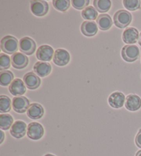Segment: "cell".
<instances>
[{
	"label": "cell",
	"mask_w": 141,
	"mask_h": 156,
	"mask_svg": "<svg viewBox=\"0 0 141 156\" xmlns=\"http://www.w3.org/2000/svg\"><path fill=\"white\" fill-rule=\"evenodd\" d=\"M29 63L28 56L21 52H16L11 56V64L13 68L17 69L25 68Z\"/></svg>",
	"instance_id": "8"
},
{
	"label": "cell",
	"mask_w": 141,
	"mask_h": 156,
	"mask_svg": "<svg viewBox=\"0 0 141 156\" xmlns=\"http://www.w3.org/2000/svg\"><path fill=\"white\" fill-rule=\"evenodd\" d=\"M139 38V33L136 28H128L124 30L123 33V40L127 44H136Z\"/></svg>",
	"instance_id": "17"
},
{
	"label": "cell",
	"mask_w": 141,
	"mask_h": 156,
	"mask_svg": "<svg viewBox=\"0 0 141 156\" xmlns=\"http://www.w3.org/2000/svg\"><path fill=\"white\" fill-rule=\"evenodd\" d=\"M13 125V118L11 115L2 114L0 115V128L2 130H8Z\"/></svg>",
	"instance_id": "23"
},
{
	"label": "cell",
	"mask_w": 141,
	"mask_h": 156,
	"mask_svg": "<svg viewBox=\"0 0 141 156\" xmlns=\"http://www.w3.org/2000/svg\"><path fill=\"white\" fill-rule=\"evenodd\" d=\"M52 5L56 10L61 12H65L69 9L70 1L69 0H53Z\"/></svg>",
	"instance_id": "26"
},
{
	"label": "cell",
	"mask_w": 141,
	"mask_h": 156,
	"mask_svg": "<svg viewBox=\"0 0 141 156\" xmlns=\"http://www.w3.org/2000/svg\"><path fill=\"white\" fill-rule=\"evenodd\" d=\"M138 44H139V45L141 46V33L139 35V38H138Z\"/></svg>",
	"instance_id": "32"
},
{
	"label": "cell",
	"mask_w": 141,
	"mask_h": 156,
	"mask_svg": "<svg viewBox=\"0 0 141 156\" xmlns=\"http://www.w3.org/2000/svg\"><path fill=\"white\" fill-rule=\"evenodd\" d=\"M26 124L21 120H17L10 128V133L15 138H21L25 136L27 131Z\"/></svg>",
	"instance_id": "12"
},
{
	"label": "cell",
	"mask_w": 141,
	"mask_h": 156,
	"mask_svg": "<svg viewBox=\"0 0 141 156\" xmlns=\"http://www.w3.org/2000/svg\"><path fill=\"white\" fill-rule=\"evenodd\" d=\"M44 134L43 126L39 122H31L28 125L27 135L29 138L34 140L41 139Z\"/></svg>",
	"instance_id": "6"
},
{
	"label": "cell",
	"mask_w": 141,
	"mask_h": 156,
	"mask_svg": "<svg viewBox=\"0 0 141 156\" xmlns=\"http://www.w3.org/2000/svg\"><path fill=\"white\" fill-rule=\"evenodd\" d=\"M34 72L38 76L45 77L50 74L52 71V66L50 63L45 62L38 61L34 66Z\"/></svg>",
	"instance_id": "15"
},
{
	"label": "cell",
	"mask_w": 141,
	"mask_h": 156,
	"mask_svg": "<svg viewBox=\"0 0 141 156\" xmlns=\"http://www.w3.org/2000/svg\"><path fill=\"white\" fill-rule=\"evenodd\" d=\"M26 86L24 80L20 79L13 80L11 84L9 85V91L12 95L17 96H21L26 93Z\"/></svg>",
	"instance_id": "9"
},
{
	"label": "cell",
	"mask_w": 141,
	"mask_h": 156,
	"mask_svg": "<svg viewBox=\"0 0 141 156\" xmlns=\"http://www.w3.org/2000/svg\"><path fill=\"white\" fill-rule=\"evenodd\" d=\"M54 52L53 48L48 45H43L38 48L36 53L37 58L42 61H50L52 58Z\"/></svg>",
	"instance_id": "10"
},
{
	"label": "cell",
	"mask_w": 141,
	"mask_h": 156,
	"mask_svg": "<svg viewBox=\"0 0 141 156\" xmlns=\"http://www.w3.org/2000/svg\"><path fill=\"white\" fill-rule=\"evenodd\" d=\"M125 107L129 111H137L141 107V98L135 94L128 95L126 98Z\"/></svg>",
	"instance_id": "19"
},
{
	"label": "cell",
	"mask_w": 141,
	"mask_h": 156,
	"mask_svg": "<svg viewBox=\"0 0 141 156\" xmlns=\"http://www.w3.org/2000/svg\"><path fill=\"white\" fill-rule=\"evenodd\" d=\"M121 55L123 60L127 62L136 61L140 56V50L135 45H125L121 51Z\"/></svg>",
	"instance_id": "3"
},
{
	"label": "cell",
	"mask_w": 141,
	"mask_h": 156,
	"mask_svg": "<svg viewBox=\"0 0 141 156\" xmlns=\"http://www.w3.org/2000/svg\"><path fill=\"white\" fill-rule=\"evenodd\" d=\"M11 109V101L7 96H0V112L7 113Z\"/></svg>",
	"instance_id": "25"
},
{
	"label": "cell",
	"mask_w": 141,
	"mask_h": 156,
	"mask_svg": "<svg viewBox=\"0 0 141 156\" xmlns=\"http://www.w3.org/2000/svg\"><path fill=\"white\" fill-rule=\"evenodd\" d=\"M135 142L136 146L139 148H141V129L138 131L136 136L135 138Z\"/></svg>",
	"instance_id": "30"
},
{
	"label": "cell",
	"mask_w": 141,
	"mask_h": 156,
	"mask_svg": "<svg viewBox=\"0 0 141 156\" xmlns=\"http://www.w3.org/2000/svg\"><path fill=\"white\" fill-rule=\"evenodd\" d=\"M19 48L21 52L26 55H32L36 50V44L32 39L25 37L20 39L19 42Z\"/></svg>",
	"instance_id": "5"
},
{
	"label": "cell",
	"mask_w": 141,
	"mask_h": 156,
	"mask_svg": "<svg viewBox=\"0 0 141 156\" xmlns=\"http://www.w3.org/2000/svg\"><path fill=\"white\" fill-rule=\"evenodd\" d=\"M30 101L25 96H17L13 99L12 107L13 110L19 114L26 112L30 107Z\"/></svg>",
	"instance_id": "7"
},
{
	"label": "cell",
	"mask_w": 141,
	"mask_h": 156,
	"mask_svg": "<svg viewBox=\"0 0 141 156\" xmlns=\"http://www.w3.org/2000/svg\"><path fill=\"white\" fill-rule=\"evenodd\" d=\"M1 135H2V139H1V141H0V143H2L4 141V133L2 131H1Z\"/></svg>",
	"instance_id": "31"
},
{
	"label": "cell",
	"mask_w": 141,
	"mask_h": 156,
	"mask_svg": "<svg viewBox=\"0 0 141 156\" xmlns=\"http://www.w3.org/2000/svg\"><path fill=\"white\" fill-rule=\"evenodd\" d=\"M125 96L121 91H115L109 96L108 103L114 109L121 108L123 106Z\"/></svg>",
	"instance_id": "14"
},
{
	"label": "cell",
	"mask_w": 141,
	"mask_h": 156,
	"mask_svg": "<svg viewBox=\"0 0 141 156\" xmlns=\"http://www.w3.org/2000/svg\"><path fill=\"white\" fill-rule=\"evenodd\" d=\"M11 59L6 54L2 53L0 55V70L1 72L8 69L10 66Z\"/></svg>",
	"instance_id": "27"
},
{
	"label": "cell",
	"mask_w": 141,
	"mask_h": 156,
	"mask_svg": "<svg viewBox=\"0 0 141 156\" xmlns=\"http://www.w3.org/2000/svg\"><path fill=\"white\" fill-rule=\"evenodd\" d=\"M123 5L127 10L134 11L140 9V0H124Z\"/></svg>",
	"instance_id": "28"
},
{
	"label": "cell",
	"mask_w": 141,
	"mask_h": 156,
	"mask_svg": "<svg viewBox=\"0 0 141 156\" xmlns=\"http://www.w3.org/2000/svg\"><path fill=\"white\" fill-rule=\"evenodd\" d=\"M112 20L110 16L107 14L100 15L96 19V24L100 30L103 31L110 29L112 26Z\"/></svg>",
	"instance_id": "20"
},
{
	"label": "cell",
	"mask_w": 141,
	"mask_h": 156,
	"mask_svg": "<svg viewBox=\"0 0 141 156\" xmlns=\"http://www.w3.org/2000/svg\"><path fill=\"white\" fill-rule=\"evenodd\" d=\"M132 16L131 13L125 10H120L114 15V22L119 28H125L132 22Z\"/></svg>",
	"instance_id": "2"
},
{
	"label": "cell",
	"mask_w": 141,
	"mask_h": 156,
	"mask_svg": "<svg viewBox=\"0 0 141 156\" xmlns=\"http://www.w3.org/2000/svg\"><path fill=\"white\" fill-rule=\"evenodd\" d=\"M136 156H141V150L138 151L136 153Z\"/></svg>",
	"instance_id": "33"
},
{
	"label": "cell",
	"mask_w": 141,
	"mask_h": 156,
	"mask_svg": "<svg viewBox=\"0 0 141 156\" xmlns=\"http://www.w3.org/2000/svg\"><path fill=\"white\" fill-rule=\"evenodd\" d=\"M24 82L28 89L31 90H36L41 85V79L34 72L26 73L24 76Z\"/></svg>",
	"instance_id": "13"
},
{
	"label": "cell",
	"mask_w": 141,
	"mask_h": 156,
	"mask_svg": "<svg viewBox=\"0 0 141 156\" xmlns=\"http://www.w3.org/2000/svg\"><path fill=\"white\" fill-rule=\"evenodd\" d=\"M14 79V74L9 70H5L0 72V85L6 87L11 84Z\"/></svg>",
	"instance_id": "24"
},
{
	"label": "cell",
	"mask_w": 141,
	"mask_h": 156,
	"mask_svg": "<svg viewBox=\"0 0 141 156\" xmlns=\"http://www.w3.org/2000/svg\"><path fill=\"white\" fill-rule=\"evenodd\" d=\"M31 10L32 14L37 17H43L49 10V6L45 1L33 0L31 2Z\"/></svg>",
	"instance_id": "4"
},
{
	"label": "cell",
	"mask_w": 141,
	"mask_h": 156,
	"mask_svg": "<svg viewBox=\"0 0 141 156\" xmlns=\"http://www.w3.org/2000/svg\"><path fill=\"white\" fill-rule=\"evenodd\" d=\"M93 4L97 11L101 13L109 11L112 6V2L109 0H95L94 1Z\"/></svg>",
	"instance_id": "21"
},
{
	"label": "cell",
	"mask_w": 141,
	"mask_h": 156,
	"mask_svg": "<svg viewBox=\"0 0 141 156\" xmlns=\"http://www.w3.org/2000/svg\"><path fill=\"white\" fill-rule=\"evenodd\" d=\"M81 15H82L84 20L94 21V20L98 18L97 17H98V12L95 9V8L89 6L83 10L82 12H81Z\"/></svg>",
	"instance_id": "22"
},
{
	"label": "cell",
	"mask_w": 141,
	"mask_h": 156,
	"mask_svg": "<svg viewBox=\"0 0 141 156\" xmlns=\"http://www.w3.org/2000/svg\"><path fill=\"white\" fill-rule=\"evenodd\" d=\"M70 56L69 52L64 49H58L55 51L53 56V62L58 66H65L69 63Z\"/></svg>",
	"instance_id": "11"
},
{
	"label": "cell",
	"mask_w": 141,
	"mask_h": 156,
	"mask_svg": "<svg viewBox=\"0 0 141 156\" xmlns=\"http://www.w3.org/2000/svg\"><path fill=\"white\" fill-rule=\"evenodd\" d=\"M81 31L86 37H93L98 32V26L94 21H85L81 24Z\"/></svg>",
	"instance_id": "16"
},
{
	"label": "cell",
	"mask_w": 141,
	"mask_h": 156,
	"mask_svg": "<svg viewBox=\"0 0 141 156\" xmlns=\"http://www.w3.org/2000/svg\"><path fill=\"white\" fill-rule=\"evenodd\" d=\"M44 114V109L39 103H32L27 110V115L31 119L38 120Z\"/></svg>",
	"instance_id": "18"
},
{
	"label": "cell",
	"mask_w": 141,
	"mask_h": 156,
	"mask_svg": "<svg viewBox=\"0 0 141 156\" xmlns=\"http://www.w3.org/2000/svg\"><path fill=\"white\" fill-rule=\"evenodd\" d=\"M89 4V0H72V5L75 9L84 10Z\"/></svg>",
	"instance_id": "29"
},
{
	"label": "cell",
	"mask_w": 141,
	"mask_h": 156,
	"mask_svg": "<svg viewBox=\"0 0 141 156\" xmlns=\"http://www.w3.org/2000/svg\"><path fill=\"white\" fill-rule=\"evenodd\" d=\"M18 43L15 37H4L1 40V50L8 55H14L18 50Z\"/></svg>",
	"instance_id": "1"
},
{
	"label": "cell",
	"mask_w": 141,
	"mask_h": 156,
	"mask_svg": "<svg viewBox=\"0 0 141 156\" xmlns=\"http://www.w3.org/2000/svg\"><path fill=\"white\" fill-rule=\"evenodd\" d=\"M44 156H55V155H52V154H47V155H44Z\"/></svg>",
	"instance_id": "34"
}]
</instances>
